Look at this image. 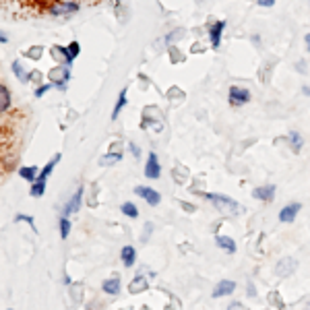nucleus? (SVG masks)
Listing matches in <instances>:
<instances>
[{
	"label": "nucleus",
	"mask_w": 310,
	"mask_h": 310,
	"mask_svg": "<svg viewBox=\"0 0 310 310\" xmlns=\"http://www.w3.org/2000/svg\"><path fill=\"white\" fill-rule=\"evenodd\" d=\"M302 91H304V95H310V85H304Z\"/></svg>",
	"instance_id": "obj_36"
},
{
	"label": "nucleus",
	"mask_w": 310,
	"mask_h": 310,
	"mask_svg": "<svg viewBox=\"0 0 310 310\" xmlns=\"http://www.w3.org/2000/svg\"><path fill=\"white\" fill-rule=\"evenodd\" d=\"M258 7H273L275 5V0H256Z\"/></svg>",
	"instance_id": "obj_32"
},
{
	"label": "nucleus",
	"mask_w": 310,
	"mask_h": 310,
	"mask_svg": "<svg viewBox=\"0 0 310 310\" xmlns=\"http://www.w3.org/2000/svg\"><path fill=\"white\" fill-rule=\"evenodd\" d=\"M9 42V38H7V33L3 31V33H0V44H7Z\"/></svg>",
	"instance_id": "obj_34"
},
{
	"label": "nucleus",
	"mask_w": 310,
	"mask_h": 310,
	"mask_svg": "<svg viewBox=\"0 0 310 310\" xmlns=\"http://www.w3.org/2000/svg\"><path fill=\"white\" fill-rule=\"evenodd\" d=\"M50 81L56 89L64 91L68 81H71V66H58V68H54V71H50Z\"/></svg>",
	"instance_id": "obj_2"
},
{
	"label": "nucleus",
	"mask_w": 310,
	"mask_h": 310,
	"mask_svg": "<svg viewBox=\"0 0 310 310\" xmlns=\"http://www.w3.org/2000/svg\"><path fill=\"white\" fill-rule=\"evenodd\" d=\"M203 197L209 201L217 211H221L223 215H240L242 213V209H240V205L234 201V199H230V197H226V195H213V193H203Z\"/></svg>",
	"instance_id": "obj_1"
},
{
	"label": "nucleus",
	"mask_w": 310,
	"mask_h": 310,
	"mask_svg": "<svg viewBox=\"0 0 310 310\" xmlns=\"http://www.w3.org/2000/svg\"><path fill=\"white\" fill-rule=\"evenodd\" d=\"M52 54H54L56 60H62L64 66H71L75 62L73 56H71V52H68V48H64V46H54L52 48Z\"/></svg>",
	"instance_id": "obj_13"
},
{
	"label": "nucleus",
	"mask_w": 310,
	"mask_h": 310,
	"mask_svg": "<svg viewBox=\"0 0 310 310\" xmlns=\"http://www.w3.org/2000/svg\"><path fill=\"white\" fill-rule=\"evenodd\" d=\"M126 87L120 91V95H118V101H116V106H114V110H112V120H118V116H120V112H122V108L126 106Z\"/></svg>",
	"instance_id": "obj_18"
},
{
	"label": "nucleus",
	"mask_w": 310,
	"mask_h": 310,
	"mask_svg": "<svg viewBox=\"0 0 310 310\" xmlns=\"http://www.w3.org/2000/svg\"><path fill=\"white\" fill-rule=\"evenodd\" d=\"M66 48H68V52H71L73 60H75V58H77V56L81 54V44H79V42H71V44H68Z\"/></svg>",
	"instance_id": "obj_27"
},
{
	"label": "nucleus",
	"mask_w": 310,
	"mask_h": 310,
	"mask_svg": "<svg viewBox=\"0 0 310 310\" xmlns=\"http://www.w3.org/2000/svg\"><path fill=\"white\" fill-rule=\"evenodd\" d=\"M228 310H244V306L240 304V302H232V304L228 306Z\"/></svg>",
	"instance_id": "obj_33"
},
{
	"label": "nucleus",
	"mask_w": 310,
	"mask_h": 310,
	"mask_svg": "<svg viewBox=\"0 0 310 310\" xmlns=\"http://www.w3.org/2000/svg\"><path fill=\"white\" fill-rule=\"evenodd\" d=\"M79 11V5L77 3H54L50 7V13L52 15H58V17H64V15H73Z\"/></svg>",
	"instance_id": "obj_9"
},
{
	"label": "nucleus",
	"mask_w": 310,
	"mask_h": 310,
	"mask_svg": "<svg viewBox=\"0 0 310 310\" xmlns=\"http://www.w3.org/2000/svg\"><path fill=\"white\" fill-rule=\"evenodd\" d=\"M120 258H122L124 267H132L134 261H136V250H134L132 246H124L122 252H120Z\"/></svg>",
	"instance_id": "obj_16"
},
{
	"label": "nucleus",
	"mask_w": 310,
	"mask_h": 310,
	"mask_svg": "<svg viewBox=\"0 0 310 310\" xmlns=\"http://www.w3.org/2000/svg\"><path fill=\"white\" fill-rule=\"evenodd\" d=\"M101 289L106 291V294H110V296H116L118 291H120V279L118 277H112V279H106L101 283Z\"/></svg>",
	"instance_id": "obj_17"
},
{
	"label": "nucleus",
	"mask_w": 310,
	"mask_h": 310,
	"mask_svg": "<svg viewBox=\"0 0 310 310\" xmlns=\"http://www.w3.org/2000/svg\"><path fill=\"white\" fill-rule=\"evenodd\" d=\"M304 40H306V50L310 52V33H306V38H304Z\"/></svg>",
	"instance_id": "obj_35"
},
{
	"label": "nucleus",
	"mask_w": 310,
	"mask_h": 310,
	"mask_svg": "<svg viewBox=\"0 0 310 310\" xmlns=\"http://www.w3.org/2000/svg\"><path fill=\"white\" fill-rule=\"evenodd\" d=\"M250 91L246 89V87H238V85H232L230 87V106H234V108H238V106H244V103H248L250 101Z\"/></svg>",
	"instance_id": "obj_3"
},
{
	"label": "nucleus",
	"mask_w": 310,
	"mask_h": 310,
	"mask_svg": "<svg viewBox=\"0 0 310 310\" xmlns=\"http://www.w3.org/2000/svg\"><path fill=\"white\" fill-rule=\"evenodd\" d=\"M58 226H60V238L66 240L68 234H71V219H68L66 215H62V217L58 219Z\"/></svg>",
	"instance_id": "obj_23"
},
{
	"label": "nucleus",
	"mask_w": 310,
	"mask_h": 310,
	"mask_svg": "<svg viewBox=\"0 0 310 310\" xmlns=\"http://www.w3.org/2000/svg\"><path fill=\"white\" fill-rule=\"evenodd\" d=\"M145 176L149 180H158L162 176V166H160V160H158V153L151 151L149 158H147V164H145Z\"/></svg>",
	"instance_id": "obj_4"
},
{
	"label": "nucleus",
	"mask_w": 310,
	"mask_h": 310,
	"mask_svg": "<svg viewBox=\"0 0 310 310\" xmlns=\"http://www.w3.org/2000/svg\"><path fill=\"white\" fill-rule=\"evenodd\" d=\"M13 71H15V77L19 79L21 83H29V81H31V75H27V73L23 71V68H21V62H19V60H15V62H13Z\"/></svg>",
	"instance_id": "obj_20"
},
{
	"label": "nucleus",
	"mask_w": 310,
	"mask_h": 310,
	"mask_svg": "<svg viewBox=\"0 0 310 310\" xmlns=\"http://www.w3.org/2000/svg\"><path fill=\"white\" fill-rule=\"evenodd\" d=\"M81 199H83V186H79L77 188V193L71 197V201L66 203V207L62 209V213L68 217V215H73V213H77L79 211V207H81Z\"/></svg>",
	"instance_id": "obj_11"
},
{
	"label": "nucleus",
	"mask_w": 310,
	"mask_h": 310,
	"mask_svg": "<svg viewBox=\"0 0 310 310\" xmlns=\"http://www.w3.org/2000/svg\"><path fill=\"white\" fill-rule=\"evenodd\" d=\"M298 269V261L291 256H283L281 261L277 263V267H275V273H277V277H287V275H291Z\"/></svg>",
	"instance_id": "obj_6"
},
{
	"label": "nucleus",
	"mask_w": 310,
	"mask_h": 310,
	"mask_svg": "<svg viewBox=\"0 0 310 310\" xmlns=\"http://www.w3.org/2000/svg\"><path fill=\"white\" fill-rule=\"evenodd\" d=\"M19 176H21V178H25L27 182H36V180L40 178V172H38V168H36V166H25V168H21V170H19Z\"/></svg>",
	"instance_id": "obj_15"
},
{
	"label": "nucleus",
	"mask_w": 310,
	"mask_h": 310,
	"mask_svg": "<svg viewBox=\"0 0 310 310\" xmlns=\"http://www.w3.org/2000/svg\"><path fill=\"white\" fill-rule=\"evenodd\" d=\"M27 56H29V58H33V60L42 58V48H40V46H38V48H31V50L27 52Z\"/></svg>",
	"instance_id": "obj_29"
},
{
	"label": "nucleus",
	"mask_w": 310,
	"mask_h": 310,
	"mask_svg": "<svg viewBox=\"0 0 310 310\" xmlns=\"http://www.w3.org/2000/svg\"><path fill=\"white\" fill-rule=\"evenodd\" d=\"M223 29H226V21H215V23L209 27V40H211V46H213V48H219Z\"/></svg>",
	"instance_id": "obj_12"
},
{
	"label": "nucleus",
	"mask_w": 310,
	"mask_h": 310,
	"mask_svg": "<svg viewBox=\"0 0 310 310\" xmlns=\"http://www.w3.org/2000/svg\"><path fill=\"white\" fill-rule=\"evenodd\" d=\"M143 289H147V281H145L143 277H136V279L128 285V291H130V294H139V291H143Z\"/></svg>",
	"instance_id": "obj_25"
},
{
	"label": "nucleus",
	"mask_w": 310,
	"mask_h": 310,
	"mask_svg": "<svg viewBox=\"0 0 310 310\" xmlns=\"http://www.w3.org/2000/svg\"><path fill=\"white\" fill-rule=\"evenodd\" d=\"M306 310H310V304H308V308H306Z\"/></svg>",
	"instance_id": "obj_37"
},
{
	"label": "nucleus",
	"mask_w": 310,
	"mask_h": 310,
	"mask_svg": "<svg viewBox=\"0 0 310 310\" xmlns=\"http://www.w3.org/2000/svg\"><path fill=\"white\" fill-rule=\"evenodd\" d=\"M15 221H27L29 226H31L33 230H36V226H33V217H31V215H21V213H19V215L15 217Z\"/></svg>",
	"instance_id": "obj_30"
},
{
	"label": "nucleus",
	"mask_w": 310,
	"mask_h": 310,
	"mask_svg": "<svg viewBox=\"0 0 310 310\" xmlns=\"http://www.w3.org/2000/svg\"><path fill=\"white\" fill-rule=\"evenodd\" d=\"M44 193H46V180H36V182H33L29 195L31 197H42Z\"/></svg>",
	"instance_id": "obj_26"
},
{
	"label": "nucleus",
	"mask_w": 310,
	"mask_h": 310,
	"mask_svg": "<svg viewBox=\"0 0 310 310\" xmlns=\"http://www.w3.org/2000/svg\"><path fill=\"white\" fill-rule=\"evenodd\" d=\"M9 106H11V93H9V89L5 87V85H0V110L7 112Z\"/></svg>",
	"instance_id": "obj_21"
},
{
	"label": "nucleus",
	"mask_w": 310,
	"mask_h": 310,
	"mask_svg": "<svg viewBox=\"0 0 310 310\" xmlns=\"http://www.w3.org/2000/svg\"><path fill=\"white\" fill-rule=\"evenodd\" d=\"M134 195L141 197V199H145L151 207H155V205L162 203V195L155 191V188H149V186H136V188H134Z\"/></svg>",
	"instance_id": "obj_5"
},
{
	"label": "nucleus",
	"mask_w": 310,
	"mask_h": 310,
	"mask_svg": "<svg viewBox=\"0 0 310 310\" xmlns=\"http://www.w3.org/2000/svg\"><path fill=\"white\" fill-rule=\"evenodd\" d=\"M128 149H130V153L134 155V158H141V149H139V145H136V143H128Z\"/></svg>",
	"instance_id": "obj_31"
},
{
	"label": "nucleus",
	"mask_w": 310,
	"mask_h": 310,
	"mask_svg": "<svg viewBox=\"0 0 310 310\" xmlns=\"http://www.w3.org/2000/svg\"><path fill=\"white\" fill-rule=\"evenodd\" d=\"M9 310H13V308H9Z\"/></svg>",
	"instance_id": "obj_38"
},
{
	"label": "nucleus",
	"mask_w": 310,
	"mask_h": 310,
	"mask_svg": "<svg viewBox=\"0 0 310 310\" xmlns=\"http://www.w3.org/2000/svg\"><path fill=\"white\" fill-rule=\"evenodd\" d=\"M275 186L273 184H265V186H258V188H254L252 191V197L256 199V201H265V203H271L273 199H275Z\"/></svg>",
	"instance_id": "obj_8"
},
{
	"label": "nucleus",
	"mask_w": 310,
	"mask_h": 310,
	"mask_svg": "<svg viewBox=\"0 0 310 310\" xmlns=\"http://www.w3.org/2000/svg\"><path fill=\"white\" fill-rule=\"evenodd\" d=\"M215 244L221 248V250H226L228 254H234L236 252V242H234V240L232 238H228V236H215Z\"/></svg>",
	"instance_id": "obj_14"
},
{
	"label": "nucleus",
	"mask_w": 310,
	"mask_h": 310,
	"mask_svg": "<svg viewBox=\"0 0 310 310\" xmlns=\"http://www.w3.org/2000/svg\"><path fill=\"white\" fill-rule=\"evenodd\" d=\"M300 209H302V205H300V203L285 205L283 209L279 211V221H281V223H291V221H296V217H298Z\"/></svg>",
	"instance_id": "obj_7"
},
{
	"label": "nucleus",
	"mask_w": 310,
	"mask_h": 310,
	"mask_svg": "<svg viewBox=\"0 0 310 310\" xmlns=\"http://www.w3.org/2000/svg\"><path fill=\"white\" fill-rule=\"evenodd\" d=\"M234 291H236V281H232V279H223V281H219V283L215 285V289H213V298L230 296V294H234Z\"/></svg>",
	"instance_id": "obj_10"
},
{
	"label": "nucleus",
	"mask_w": 310,
	"mask_h": 310,
	"mask_svg": "<svg viewBox=\"0 0 310 310\" xmlns=\"http://www.w3.org/2000/svg\"><path fill=\"white\" fill-rule=\"evenodd\" d=\"M120 160H122V153H108V155H103V158L99 160V166H114V164H118Z\"/></svg>",
	"instance_id": "obj_22"
},
{
	"label": "nucleus",
	"mask_w": 310,
	"mask_h": 310,
	"mask_svg": "<svg viewBox=\"0 0 310 310\" xmlns=\"http://www.w3.org/2000/svg\"><path fill=\"white\" fill-rule=\"evenodd\" d=\"M52 87H54V85H52V83H50V85H40V87L36 89V97H42V95H46V93H48Z\"/></svg>",
	"instance_id": "obj_28"
},
{
	"label": "nucleus",
	"mask_w": 310,
	"mask_h": 310,
	"mask_svg": "<svg viewBox=\"0 0 310 310\" xmlns=\"http://www.w3.org/2000/svg\"><path fill=\"white\" fill-rule=\"evenodd\" d=\"M120 211H122L126 217H130V219H136L139 217V209H136V205H132V203H124L122 207H120Z\"/></svg>",
	"instance_id": "obj_24"
},
{
	"label": "nucleus",
	"mask_w": 310,
	"mask_h": 310,
	"mask_svg": "<svg viewBox=\"0 0 310 310\" xmlns=\"http://www.w3.org/2000/svg\"><path fill=\"white\" fill-rule=\"evenodd\" d=\"M289 143H291V149H294L296 153H300V151H302V147H304V139H302V134H300L298 130H291V132H289Z\"/></svg>",
	"instance_id": "obj_19"
}]
</instances>
